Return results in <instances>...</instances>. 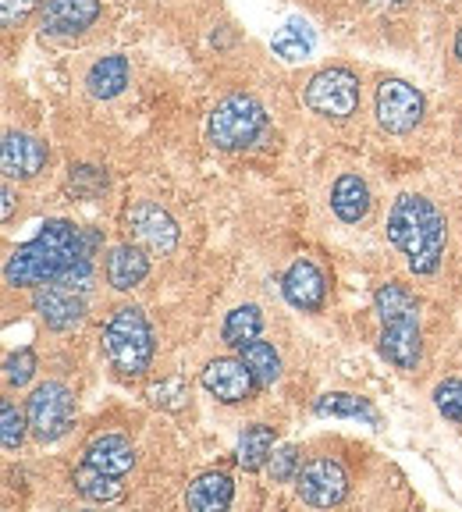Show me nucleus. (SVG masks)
<instances>
[{"instance_id":"obj_27","label":"nucleus","mask_w":462,"mask_h":512,"mask_svg":"<svg viewBox=\"0 0 462 512\" xmlns=\"http://www.w3.org/2000/svg\"><path fill=\"white\" fill-rule=\"evenodd\" d=\"M0 420H4V448H8V452H18L22 441H25V434H29V413H22L15 402L4 399V406H0Z\"/></svg>"},{"instance_id":"obj_8","label":"nucleus","mask_w":462,"mask_h":512,"mask_svg":"<svg viewBox=\"0 0 462 512\" xmlns=\"http://www.w3.org/2000/svg\"><path fill=\"white\" fill-rule=\"evenodd\" d=\"M295 491L313 509H331V505H342L345 495H349V473H345V466L338 459L317 456L299 470Z\"/></svg>"},{"instance_id":"obj_24","label":"nucleus","mask_w":462,"mask_h":512,"mask_svg":"<svg viewBox=\"0 0 462 512\" xmlns=\"http://www.w3.org/2000/svg\"><path fill=\"white\" fill-rule=\"evenodd\" d=\"M263 331V313L260 306L246 303V306H235V310L224 317V328H221V338L228 345H235V349H242L246 342H253V338H260Z\"/></svg>"},{"instance_id":"obj_23","label":"nucleus","mask_w":462,"mask_h":512,"mask_svg":"<svg viewBox=\"0 0 462 512\" xmlns=\"http://www.w3.org/2000/svg\"><path fill=\"white\" fill-rule=\"evenodd\" d=\"M72 484H75V491H79L82 498H89V502H96V505L118 502V498L125 495V488H121V477L96 470V466H89V463H82L79 470L72 473Z\"/></svg>"},{"instance_id":"obj_32","label":"nucleus","mask_w":462,"mask_h":512,"mask_svg":"<svg viewBox=\"0 0 462 512\" xmlns=\"http://www.w3.org/2000/svg\"><path fill=\"white\" fill-rule=\"evenodd\" d=\"M36 4L40 0H0V22H4V29H18L32 15Z\"/></svg>"},{"instance_id":"obj_21","label":"nucleus","mask_w":462,"mask_h":512,"mask_svg":"<svg viewBox=\"0 0 462 512\" xmlns=\"http://www.w3.org/2000/svg\"><path fill=\"white\" fill-rule=\"evenodd\" d=\"M313 413L317 416H335V420H363L370 427H381V416L370 406V399H359L349 392H327L313 402Z\"/></svg>"},{"instance_id":"obj_22","label":"nucleus","mask_w":462,"mask_h":512,"mask_svg":"<svg viewBox=\"0 0 462 512\" xmlns=\"http://www.w3.org/2000/svg\"><path fill=\"white\" fill-rule=\"evenodd\" d=\"M128 61L121 54H111V57H100V61L89 68L86 75V86L96 100H114L118 93H125L128 86Z\"/></svg>"},{"instance_id":"obj_33","label":"nucleus","mask_w":462,"mask_h":512,"mask_svg":"<svg viewBox=\"0 0 462 512\" xmlns=\"http://www.w3.org/2000/svg\"><path fill=\"white\" fill-rule=\"evenodd\" d=\"M367 8H377V11H399V8H406L409 0H363Z\"/></svg>"},{"instance_id":"obj_19","label":"nucleus","mask_w":462,"mask_h":512,"mask_svg":"<svg viewBox=\"0 0 462 512\" xmlns=\"http://www.w3.org/2000/svg\"><path fill=\"white\" fill-rule=\"evenodd\" d=\"M331 210L338 214V221L356 224L370 214V189L359 175H342L331 189Z\"/></svg>"},{"instance_id":"obj_29","label":"nucleus","mask_w":462,"mask_h":512,"mask_svg":"<svg viewBox=\"0 0 462 512\" xmlns=\"http://www.w3.org/2000/svg\"><path fill=\"white\" fill-rule=\"evenodd\" d=\"M36 374V352L32 349H22V352H11L8 363H4V381L11 388H25Z\"/></svg>"},{"instance_id":"obj_3","label":"nucleus","mask_w":462,"mask_h":512,"mask_svg":"<svg viewBox=\"0 0 462 512\" xmlns=\"http://www.w3.org/2000/svg\"><path fill=\"white\" fill-rule=\"evenodd\" d=\"M374 310L381 317V356L399 370H416L423 356L420 306L399 281H388L374 292Z\"/></svg>"},{"instance_id":"obj_1","label":"nucleus","mask_w":462,"mask_h":512,"mask_svg":"<svg viewBox=\"0 0 462 512\" xmlns=\"http://www.w3.org/2000/svg\"><path fill=\"white\" fill-rule=\"evenodd\" d=\"M100 235L82 232L72 221H47L40 235L15 249L4 264V281L11 288L61 285L75 267L89 264Z\"/></svg>"},{"instance_id":"obj_2","label":"nucleus","mask_w":462,"mask_h":512,"mask_svg":"<svg viewBox=\"0 0 462 512\" xmlns=\"http://www.w3.org/2000/svg\"><path fill=\"white\" fill-rule=\"evenodd\" d=\"M448 224L445 214L434 207L427 196L406 192L395 200L388 214V242L406 256L409 271L416 274H434L445 256Z\"/></svg>"},{"instance_id":"obj_31","label":"nucleus","mask_w":462,"mask_h":512,"mask_svg":"<svg viewBox=\"0 0 462 512\" xmlns=\"http://www.w3.org/2000/svg\"><path fill=\"white\" fill-rule=\"evenodd\" d=\"M68 182H72V189L82 192V196H93V192H100L107 185V175L104 171H96V168H72Z\"/></svg>"},{"instance_id":"obj_7","label":"nucleus","mask_w":462,"mask_h":512,"mask_svg":"<svg viewBox=\"0 0 462 512\" xmlns=\"http://www.w3.org/2000/svg\"><path fill=\"white\" fill-rule=\"evenodd\" d=\"M306 107L320 118H349L359 107V79L349 68H324L306 82Z\"/></svg>"},{"instance_id":"obj_10","label":"nucleus","mask_w":462,"mask_h":512,"mask_svg":"<svg viewBox=\"0 0 462 512\" xmlns=\"http://www.w3.org/2000/svg\"><path fill=\"white\" fill-rule=\"evenodd\" d=\"M128 232H132V239L153 256H171L178 249L175 217L150 200H139L136 207L128 210Z\"/></svg>"},{"instance_id":"obj_13","label":"nucleus","mask_w":462,"mask_h":512,"mask_svg":"<svg viewBox=\"0 0 462 512\" xmlns=\"http://www.w3.org/2000/svg\"><path fill=\"white\" fill-rule=\"evenodd\" d=\"M281 292H285V299L295 306V310L320 313L327 303V278L313 260L299 256V260L285 271V278H281Z\"/></svg>"},{"instance_id":"obj_20","label":"nucleus","mask_w":462,"mask_h":512,"mask_svg":"<svg viewBox=\"0 0 462 512\" xmlns=\"http://www.w3.org/2000/svg\"><path fill=\"white\" fill-rule=\"evenodd\" d=\"M274 441H278L274 427H267V424H249L246 431L239 434V445H235V459H239L242 470L256 473V470H263V466L271 463Z\"/></svg>"},{"instance_id":"obj_25","label":"nucleus","mask_w":462,"mask_h":512,"mask_svg":"<svg viewBox=\"0 0 462 512\" xmlns=\"http://www.w3.org/2000/svg\"><path fill=\"white\" fill-rule=\"evenodd\" d=\"M239 356L246 360V367L253 370L256 381H260L263 388L281 377V356H278V349H274L271 342H260V338H253V342L242 345Z\"/></svg>"},{"instance_id":"obj_16","label":"nucleus","mask_w":462,"mask_h":512,"mask_svg":"<svg viewBox=\"0 0 462 512\" xmlns=\"http://www.w3.org/2000/svg\"><path fill=\"white\" fill-rule=\"evenodd\" d=\"M82 463L96 466V470H104V473H114V477H125V473L136 466V448H132V441H128L125 434H96V438L89 441Z\"/></svg>"},{"instance_id":"obj_6","label":"nucleus","mask_w":462,"mask_h":512,"mask_svg":"<svg viewBox=\"0 0 462 512\" xmlns=\"http://www.w3.org/2000/svg\"><path fill=\"white\" fill-rule=\"evenodd\" d=\"M29 431L36 441H57L75 427V395L68 384L61 381H43L36 392L29 395Z\"/></svg>"},{"instance_id":"obj_11","label":"nucleus","mask_w":462,"mask_h":512,"mask_svg":"<svg viewBox=\"0 0 462 512\" xmlns=\"http://www.w3.org/2000/svg\"><path fill=\"white\" fill-rule=\"evenodd\" d=\"M200 381L217 402H224V406L246 402L249 395H253L256 384H260L253 370L246 367V360H242V356H217V360H210L207 367H203Z\"/></svg>"},{"instance_id":"obj_9","label":"nucleus","mask_w":462,"mask_h":512,"mask_svg":"<svg viewBox=\"0 0 462 512\" xmlns=\"http://www.w3.org/2000/svg\"><path fill=\"white\" fill-rule=\"evenodd\" d=\"M423 121V93L406 79H384L377 86V125L391 136H406Z\"/></svg>"},{"instance_id":"obj_18","label":"nucleus","mask_w":462,"mask_h":512,"mask_svg":"<svg viewBox=\"0 0 462 512\" xmlns=\"http://www.w3.org/2000/svg\"><path fill=\"white\" fill-rule=\"evenodd\" d=\"M231 498H235V484H231V477L221 470L200 473V477L189 484V491H185V505H189L192 512H221L231 505Z\"/></svg>"},{"instance_id":"obj_15","label":"nucleus","mask_w":462,"mask_h":512,"mask_svg":"<svg viewBox=\"0 0 462 512\" xmlns=\"http://www.w3.org/2000/svg\"><path fill=\"white\" fill-rule=\"evenodd\" d=\"M47 143L29 132H8L4 136V153H0V168L8 178H36L47 168Z\"/></svg>"},{"instance_id":"obj_5","label":"nucleus","mask_w":462,"mask_h":512,"mask_svg":"<svg viewBox=\"0 0 462 512\" xmlns=\"http://www.w3.org/2000/svg\"><path fill=\"white\" fill-rule=\"evenodd\" d=\"M207 132L217 150H249L267 132V111H263V104L256 96L231 93L214 107Z\"/></svg>"},{"instance_id":"obj_4","label":"nucleus","mask_w":462,"mask_h":512,"mask_svg":"<svg viewBox=\"0 0 462 512\" xmlns=\"http://www.w3.org/2000/svg\"><path fill=\"white\" fill-rule=\"evenodd\" d=\"M100 342H104L107 360L121 377H143L153 363V349H157L150 320L139 306H118L107 317Z\"/></svg>"},{"instance_id":"obj_26","label":"nucleus","mask_w":462,"mask_h":512,"mask_svg":"<svg viewBox=\"0 0 462 512\" xmlns=\"http://www.w3.org/2000/svg\"><path fill=\"white\" fill-rule=\"evenodd\" d=\"M274 54L285 57V61H303L313 50V32L306 22H285L271 40Z\"/></svg>"},{"instance_id":"obj_14","label":"nucleus","mask_w":462,"mask_h":512,"mask_svg":"<svg viewBox=\"0 0 462 512\" xmlns=\"http://www.w3.org/2000/svg\"><path fill=\"white\" fill-rule=\"evenodd\" d=\"M100 18V0H47L40 11L43 36H79Z\"/></svg>"},{"instance_id":"obj_35","label":"nucleus","mask_w":462,"mask_h":512,"mask_svg":"<svg viewBox=\"0 0 462 512\" xmlns=\"http://www.w3.org/2000/svg\"><path fill=\"white\" fill-rule=\"evenodd\" d=\"M455 57H459V61H462V29L455 32Z\"/></svg>"},{"instance_id":"obj_17","label":"nucleus","mask_w":462,"mask_h":512,"mask_svg":"<svg viewBox=\"0 0 462 512\" xmlns=\"http://www.w3.org/2000/svg\"><path fill=\"white\" fill-rule=\"evenodd\" d=\"M107 281H111V288H118V292H128V288H136L146 281V274H150V256L143 253V246H132V242H125V246H114L111 253H107Z\"/></svg>"},{"instance_id":"obj_30","label":"nucleus","mask_w":462,"mask_h":512,"mask_svg":"<svg viewBox=\"0 0 462 512\" xmlns=\"http://www.w3.org/2000/svg\"><path fill=\"white\" fill-rule=\"evenodd\" d=\"M267 470H271V477L278 480V484H288L292 477H299V470H303V456H299V448L295 445L278 448V452L271 456V463H267Z\"/></svg>"},{"instance_id":"obj_28","label":"nucleus","mask_w":462,"mask_h":512,"mask_svg":"<svg viewBox=\"0 0 462 512\" xmlns=\"http://www.w3.org/2000/svg\"><path fill=\"white\" fill-rule=\"evenodd\" d=\"M434 406H438V413L445 416V420L462 424V381L459 377H448V381H441L438 388H434Z\"/></svg>"},{"instance_id":"obj_34","label":"nucleus","mask_w":462,"mask_h":512,"mask_svg":"<svg viewBox=\"0 0 462 512\" xmlns=\"http://www.w3.org/2000/svg\"><path fill=\"white\" fill-rule=\"evenodd\" d=\"M11 214H15V189L4 185V221H11Z\"/></svg>"},{"instance_id":"obj_12","label":"nucleus","mask_w":462,"mask_h":512,"mask_svg":"<svg viewBox=\"0 0 462 512\" xmlns=\"http://www.w3.org/2000/svg\"><path fill=\"white\" fill-rule=\"evenodd\" d=\"M32 310L40 313L50 331H68L86 317V292L68 285H40L32 292Z\"/></svg>"}]
</instances>
